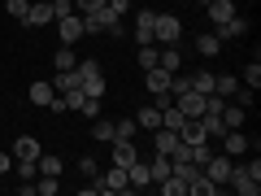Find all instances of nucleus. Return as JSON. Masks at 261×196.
<instances>
[{
	"instance_id": "nucleus-29",
	"label": "nucleus",
	"mask_w": 261,
	"mask_h": 196,
	"mask_svg": "<svg viewBox=\"0 0 261 196\" xmlns=\"http://www.w3.org/2000/svg\"><path fill=\"white\" fill-rule=\"evenodd\" d=\"M244 87H252V92L261 87V61H257V57H252V61H248V70H244Z\"/></svg>"
},
{
	"instance_id": "nucleus-20",
	"label": "nucleus",
	"mask_w": 261,
	"mask_h": 196,
	"mask_svg": "<svg viewBox=\"0 0 261 196\" xmlns=\"http://www.w3.org/2000/svg\"><path fill=\"white\" fill-rule=\"evenodd\" d=\"M61 166H65V161L57 157V153H39V157H35V170H39V175H57V179H61Z\"/></svg>"
},
{
	"instance_id": "nucleus-23",
	"label": "nucleus",
	"mask_w": 261,
	"mask_h": 196,
	"mask_svg": "<svg viewBox=\"0 0 261 196\" xmlns=\"http://www.w3.org/2000/svg\"><path fill=\"white\" fill-rule=\"evenodd\" d=\"M218 48H222V39H218L214 31H209V35H200V39H196V53H200V57H218Z\"/></svg>"
},
{
	"instance_id": "nucleus-14",
	"label": "nucleus",
	"mask_w": 261,
	"mask_h": 196,
	"mask_svg": "<svg viewBox=\"0 0 261 196\" xmlns=\"http://www.w3.org/2000/svg\"><path fill=\"white\" fill-rule=\"evenodd\" d=\"M157 65H161V70H170V75H178V70H183V53H178L174 44H166L157 53Z\"/></svg>"
},
{
	"instance_id": "nucleus-11",
	"label": "nucleus",
	"mask_w": 261,
	"mask_h": 196,
	"mask_svg": "<svg viewBox=\"0 0 261 196\" xmlns=\"http://www.w3.org/2000/svg\"><path fill=\"white\" fill-rule=\"evenodd\" d=\"M152 22H157V13H152V9L135 13V44H152Z\"/></svg>"
},
{
	"instance_id": "nucleus-22",
	"label": "nucleus",
	"mask_w": 261,
	"mask_h": 196,
	"mask_svg": "<svg viewBox=\"0 0 261 196\" xmlns=\"http://www.w3.org/2000/svg\"><path fill=\"white\" fill-rule=\"evenodd\" d=\"M57 192H61L57 175H35V196H57Z\"/></svg>"
},
{
	"instance_id": "nucleus-5",
	"label": "nucleus",
	"mask_w": 261,
	"mask_h": 196,
	"mask_svg": "<svg viewBox=\"0 0 261 196\" xmlns=\"http://www.w3.org/2000/svg\"><path fill=\"white\" fill-rule=\"evenodd\" d=\"M152 135V153H178V144H183V135H178V131H170V127H157V131H148Z\"/></svg>"
},
{
	"instance_id": "nucleus-30",
	"label": "nucleus",
	"mask_w": 261,
	"mask_h": 196,
	"mask_svg": "<svg viewBox=\"0 0 261 196\" xmlns=\"http://www.w3.org/2000/svg\"><path fill=\"white\" fill-rule=\"evenodd\" d=\"M92 135H96L100 144H109V140H113V122H109V118H96V122H92Z\"/></svg>"
},
{
	"instance_id": "nucleus-42",
	"label": "nucleus",
	"mask_w": 261,
	"mask_h": 196,
	"mask_svg": "<svg viewBox=\"0 0 261 196\" xmlns=\"http://www.w3.org/2000/svg\"><path fill=\"white\" fill-rule=\"evenodd\" d=\"M200 5H209V0H200Z\"/></svg>"
},
{
	"instance_id": "nucleus-28",
	"label": "nucleus",
	"mask_w": 261,
	"mask_h": 196,
	"mask_svg": "<svg viewBox=\"0 0 261 196\" xmlns=\"http://www.w3.org/2000/svg\"><path fill=\"white\" fill-rule=\"evenodd\" d=\"M5 9H9V18H13V22H27V13H31V0H5Z\"/></svg>"
},
{
	"instance_id": "nucleus-27",
	"label": "nucleus",
	"mask_w": 261,
	"mask_h": 196,
	"mask_svg": "<svg viewBox=\"0 0 261 196\" xmlns=\"http://www.w3.org/2000/svg\"><path fill=\"white\" fill-rule=\"evenodd\" d=\"M135 131H140V127H135V118H118V122H113V140H130Z\"/></svg>"
},
{
	"instance_id": "nucleus-35",
	"label": "nucleus",
	"mask_w": 261,
	"mask_h": 196,
	"mask_svg": "<svg viewBox=\"0 0 261 196\" xmlns=\"http://www.w3.org/2000/svg\"><path fill=\"white\" fill-rule=\"evenodd\" d=\"M70 5H74V13H96L105 0H70Z\"/></svg>"
},
{
	"instance_id": "nucleus-38",
	"label": "nucleus",
	"mask_w": 261,
	"mask_h": 196,
	"mask_svg": "<svg viewBox=\"0 0 261 196\" xmlns=\"http://www.w3.org/2000/svg\"><path fill=\"white\" fill-rule=\"evenodd\" d=\"M235 105H244V109H248V105H252V87H235Z\"/></svg>"
},
{
	"instance_id": "nucleus-37",
	"label": "nucleus",
	"mask_w": 261,
	"mask_h": 196,
	"mask_svg": "<svg viewBox=\"0 0 261 196\" xmlns=\"http://www.w3.org/2000/svg\"><path fill=\"white\" fill-rule=\"evenodd\" d=\"M79 170H83L87 179H96V175H100V166H96V157H79Z\"/></svg>"
},
{
	"instance_id": "nucleus-2",
	"label": "nucleus",
	"mask_w": 261,
	"mask_h": 196,
	"mask_svg": "<svg viewBox=\"0 0 261 196\" xmlns=\"http://www.w3.org/2000/svg\"><path fill=\"white\" fill-rule=\"evenodd\" d=\"M183 39V27H178L174 13H157V22H152V44H178Z\"/></svg>"
},
{
	"instance_id": "nucleus-36",
	"label": "nucleus",
	"mask_w": 261,
	"mask_h": 196,
	"mask_svg": "<svg viewBox=\"0 0 261 196\" xmlns=\"http://www.w3.org/2000/svg\"><path fill=\"white\" fill-rule=\"evenodd\" d=\"M13 170H18V179H35V175H39L35 161H13Z\"/></svg>"
},
{
	"instance_id": "nucleus-13",
	"label": "nucleus",
	"mask_w": 261,
	"mask_h": 196,
	"mask_svg": "<svg viewBox=\"0 0 261 196\" xmlns=\"http://www.w3.org/2000/svg\"><path fill=\"white\" fill-rule=\"evenodd\" d=\"M144 83H148V92H170V70H161V65H148L144 70Z\"/></svg>"
},
{
	"instance_id": "nucleus-34",
	"label": "nucleus",
	"mask_w": 261,
	"mask_h": 196,
	"mask_svg": "<svg viewBox=\"0 0 261 196\" xmlns=\"http://www.w3.org/2000/svg\"><path fill=\"white\" fill-rule=\"evenodd\" d=\"M79 87H83V96H105V79H100V75H96V79H83Z\"/></svg>"
},
{
	"instance_id": "nucleus-7",
	"label": "nucleus",
	"mask_w": 261,
	"mask_h": 196,
	"mask_svg": "<svg viewBox=\"0 0 261 196\" xmlns=\"http://www.w3.org/2000/svg\"><path fill=\"white\" fill-rule=\"evenodd\" d=\"M39 153H44V144H39L35 135H18V140H13V161H35Z\"/></svg>"
},
{
	"instance_id": "nucleus-41",
	"label": "nucleus",
	"mask_w": 261,
	"mask_h": 196,
	"mask_svg": "<svg viewBox=\"0 0 261 196\" xmlns=\"http://www.w3.org/2000/svg\"><path fill=\"white\" fill-rule=\"evenodd\" d=\"M53 5H65V0H53Z\"/></svg>"
},
{
	"instance_id": "nucleus-18",
	"label": "nucleus",
	"mask_w": 261,
	"mask_h": 196,
	"mask_svg": "<svg viewBox=\"0 0 261 196\" xmlns=\"http://www.w3.org/2000/svg\"><path fill=\"white\" fill-rule=\"evenodd\" d=\"M178 135H183L187 144H205L209 135H205V127H200V118H187L183 127H178Z\"/></svg>"
},
{
	"instance_id": "nucleus-25",
	"label": "nucleus",
	"mask_w": 261,
	"mask_h": 196,
	"mask_svg": "<svg viewBox=\"0 0 261 196\" xmlns=\"http://www.w3.org/2000/svg\"><path fill=\"white\" fill-rule=\"evenodd\" d=\"M187 79H192V92H200V96L214 92V75H209V70H200V75H187Z\"/></svg>"
},
{
	"instance_id": "nucleus-8",
	"label": "nucleus",
	"mask_w": 261,
	"mask_h": 196,
	"mask_svg": "<svg viewBox=\"0 0 261 196\" xmlns=\"http://www.w3.org/2000/svg\"><path fill=\"white\" fill-rule=\"evenodd\" d=\"M48 22H57V5H53V0L31 5V13H27V22H22V27H48Z\"/></svg>"
},
{
	"instance_id": "nucleus-3",
	"label": "nucleus",
	"mask_w": 261,
	"mask_h": 196,
	"mask_svg": "<svg viewBox=\"0 0 261 196\" xmlns=\"http://www.w3.org/2000/svg\"><path fill=\"white\" fill-rule=\"evenodd\" d=\"M231 166H235V161L231 157H226V153H209V157H205V166H200V170H205V179H209V183H218V187H222L226 183V175H231Z\"/></svg>"
},
{
	"instance_id": "nucleus-33",
	"label": "nucleus",
	"mask_w": 261,
	"mask_h": 196,
	"mask_svg": "<svg viewBox=\"0 0 261 196\" xmlns=\"http://www.w3.org/2000/svg\"><path fill=\"white\" fill-rule=\"evenodd\" d=\"M157 53H161L157 44H140V65H144V70H148V65H157Z\"/></svg>"
},
{
	"instance_id": "nucleus-24",
	"label": "nucleus",
	"mask_w": 261,
	"mask_h": 196,
	"mask_svg": "<svg viewBox=\"0 0 261 196\" xmlns=\"http://www.w3.org/2000/svg\"><path fill=\"white\" fill-rule=\"evenodd\" d=\"M161 192H166V196H187V183H183V179H178V175H166V179H161Z\"/></svg>"
},
{
	"instance_id": "nucleus-6",
	"label": "nucleus",
	"mask_w": 261,
	"mask_h": 196,
	"mask_svg": "<svg viewBox=\"0 0 261 196\" xmlns=\"http://www.w3.org/2000/svg\"><path fill=\"white\" fill-rule=\"evenodd\" d=\"M57 35H61V44H74V39L83 35V18H79L74 9L61 13V18H57Z\"/></svg>"
},
{
	"instance_id": "nucleus-32",
	"label": "nucleus",
	"mask_w": 261,
	"mask_h": 196,
	"mask_svg": "<svg viewBox=\"0 0 261 196\" xmlns=\"http://www.w3.org/2000/svg\"><path fill=\"white\" fill-rule=\"evenodd\" d=\"M79 113H83V118H100V96H83V105H79Z\"/></svg>"
},
{
	"instance_id": "nucleus-26",
	"label": "nucleus",
	"mask_w": 261,
	"mask_h": 196,
	"mask_svg": "<svg viewBox=\"0 0 261 196\" xmlns=\"http://www.w3.org/2000/svg\"><path fill=\"white\" fill-rule=\"evenodd\" d=\"M53 65H57V70H74V48L61 44V48H57V57H53Z\"/></svg>"
},
{
	"instance_id": "nucleus-4",
	"label": "nucleus",
	"mask_w": 261,
	"mask_h": 196,
	"mask_svg": "<svg viewBox=\"0 0 261 196\" xmlns=\"http://www.w3.org/2000/svg\"><path fill=\"white\" fill-rule=\"evenodd\" d=\"M96 183H100L105 196H113V192H130V179H126V170H122V166H109L105 175H96Z\"/></svg>"
},
{
	"instance_id": "nucleus-39",
	"label": "nucleus",
	"mask_w": 261,
	"mask_h": 196,
	"mask_svg": "<svg viewBox=\"0 0 261 196\" xmlns=\"http://www.w3.org/2000/svg\"><path fill=\"white\" fill-rule=\"evenodd\" d=\"M105 5H109V9L118 13V18H122V13H130V0H105Z\"/></svg>"
},
{
	"instance_id": "nucleus-31",
	"label": "nucleus",
	"mask_w": 261,
	"mask_h": 196,
	"mask_svg": "<svg viewBox=\"0 0 261 196\" xmlns=\"http://www.w3.org/2000/svg\"><path fill=\"white\" fill-rule=\"evenodd\" d=\"M235 87H240V83H235L231 75H214V92L218 96H235Z\"/></svg>"
},
{
	"instance_id": "nucleus-9",
	"label": "nucleus",
	"mask_w": 261,
	"mask_h": 196,
	"mask_svg": "<svg viewBox=\"0 0 261 196\" xmlns=\"http://www.w3.org/2000/svg\"><path fill=\"white\" fill-rule=\"evenodd\" d=\"M214 35L222 39V44H226V39H244V35H248V22H244L240 13H235V18H226V22H218V31H214Z\"/></svg>"
},
{
	"instance_id": "nucleus-10",
	"label": "nucleus",
	"mask_w": 261,
	"mask_h": 196,
	"mask_svg": "<svg viewBox=\"0 0 261 196\" xmlns=\"http://www.w3.org/2000/svg\"><path fill=\"white\" fill-rule=\"evenodd\" d=\"M174 105H178V109H183V118H200V109H205V96H200V92H192V87H187L183 96H174Z\"/></svg>"
},
{
	"instance_id": "nucleus-21",
	"label": "nucleus",
	"mask_w": 261,
	"mask_h": 196,
	"mask_svg": "<svg viewBox=\"0 0 261 196\" xmlns=\"http://www.w3.org/2000/svg\"><path fill=\"white\" fill-rule=\"evenodd\" d=\"M244 118H248V109H244V105H222V122H226V131L244 127Z\"/></svg>"
},
{
	"instance_id": "nucleus-16",
	"label": "nucleus",
	"mask_w": 261,
	"mask_h": 196,
	"mask_svg": "<svg viewBox=\"0 0 261 196\" xmlns=\"http://www.w3.org/2000/svg\"><path fill=\"white\" fill-rule=\"evenodd\" d=\"M135 157H140V153H135V144H130V140H113V166L126 170Z\"/></svg>"
},
{
	"instance_id": "nucleus-12",
	"label": "nucleus",
	"mask_w": 261,
	"mask_h": 196,
	"mask_svg": "<svg viewBox=\"0 0 261 196\" xmlns=\"http://www.w3.org/2000/svg\"><path fill=\"white\" fill-rule=\"evenodd\" d=\"M244 149H248V135H244V127H235V131H226V135H222V153H226V157H240Z\"/></svg>"
},
{
	"instance_id": "nucleus-19",
	"label": "nucleus",
	"mask_w": 261,
	"mask_h": 196,
	"mask_svg": "<svg viewBox=\"0 0 261 196\" xmlns=\"http://www.w3.org/2000/svg\"><path fill=\"white\" fill-rule=\"evenodd\" d=\"M205 9H209V18H214V27H218V22L235 18V0H209Z\"/></svg>"
},
{
	"instance_id": "nucleus-1",
	"label": "nucleus",
	"mask_w": 261,
	"mask_h": 196,
	"mask_svg": "<svg viewBox=\"0 0 261 196\" xmlns=\"http://www.w3.org/2000/svg\"><path fill=\"white\" fill-rule=\"evenodd\" d=\"M226 183H231L240 196H257V192H261V161L252 157V166H231Z\"/></svg>"
},
{
	"instance_id": "nucleus-17",
	"label": "nucleus",
	"mask_w": 261,
	"mask_h": 196,
	"mask_svg": "<svg viewBox=\"0 0 261 196\" xmlns=\"http://www.w3.org/2000/svg\"><path fill=\"white\" fill-rule=\"evenodd\" d=\"M135 127H140V131H157L161 127V109H157V105H144V109L135 113Z\"/></svg>"
},
{
	"instance_id": "nucleus-40",
	"label": "nucleus",
	"mask_w": 261,
	"mask_h": 196,
	"mask_svg": "<svg viewBox=\"0 0 261 196\" xmlns=\"http://www.w3.org/2000/svg\"><path fill=\"white\" fill-rule=\"evenodd\" d=\"M9 166H13V153H0V175H9Z\"/></svg>"
},
{
	"instance_id": "nucleus-15",
	"label": "nucleus",
	"mask_w": 261,
	"mask_h": 196,
	"mask_svg": "<svg viewBox=\"0 0 261 196\" xmlns=\"http://www.w3.org/2000/svg\"><path fill=\"white\" fill-rule=\"evenodd\" d=\"M27 96H31V105H39V109H48L57 92H53V83H48V79H39V83H31V92H27Z\"/></svg>"
}]
</instances>
